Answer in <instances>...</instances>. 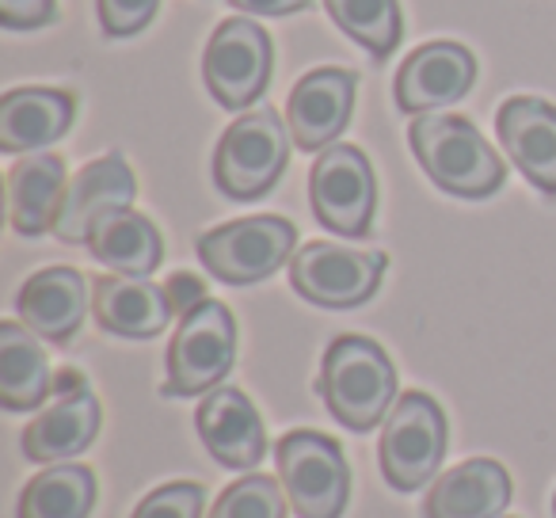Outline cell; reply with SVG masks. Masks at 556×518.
<instances>
[{
	"label": "cell",
	"instance_id": "cell-1",
	"mask_svg": "<svg viewBox=\"0 0 556 518\" xmlns=\"http://www.w3.org/2000/svg\"><path fill=\"white\" fill-rule=\"evenodd\" d=\"M412 153L439 191L457 199H488L503 187L507 168L484 134L462 115H416L408 126Z\"/></svg>",
	"mask_w": 556,
	"mask_h": 518
},
{
	"label": "cell",
	"instance_id": "cell-2",
	"mask_svg": "<svg viewBox=\"0 0 556 518\" xmlns=\"http://www.w3.org/2000/svg\"><path fill=\"white\" fill-rule=\"evenodd\" d=\"M320 396L348 431H374L396 404V366L366 336H336L320 363Z\"/></svg>",
	"mask_w": 556,
	"mask_h": 518
},
{
	"label": "cell",
	"instance_id": "cell-3",
	"mask_svg": "<svg viewBox=\"0 0 556 518\" xmlns=\"http://www.w3.org/2000/svg\"><path fill=\"white\" fill-rule=\"evenodd\" d=\"M290 126L275 108L244 111L214 149V184L225 199H263L282 179L290 161Z\"/></svg>",
	"mask_w": 556,
	"mask_h": 518
},
{
	"label": "cell",
	"instance_id": "cell-4",
	"mask_svg": "<svg viewBox=\"0 0 556 518\" xmlns=\"http://www.w3.org/2000/svg\"><path fill=\"white\" fill-rule=\"evenodd\" d=\"M298 252L294 222L275 214L240 217L199 237V260L214 279L229 287H252L287 267Z\"/></svg>",
	"mask_w": 556,
	"mask_h": 518
},
{
	"label": "cell",
	"instance_id": "cell-5",
	"mask_svg": "<svg viewBox=\"0 0 556 518\" xmlns=\"http://www.w3.org/2000/svg\"><path fill=\"white\" fill-rule=\"evenodd\" d=\"M378 457L389 488L396 492H416L439 477V465L446 457V416L439 401L419 389L396 396L393 412L381 424Z\"/></svg>",
	"mask_w": 556,
	"mask_h": 518
},
{
	"label": "cell",
	"instance_id": "cell-6",
	"mask_svg": "<svg viewBox=\"0 0 556 518\" xmlns=\"http://www.w3.org/2000/svg\"><path fill=\"white\" fill-rule=\"evenodd\" d=\"M275 465L298 518H340L348 510L351 472L340 442L320 431H290L275 446Z\"/></svg>",
	"mask_w": 556,
	"mask_h": 518
},
{
	"label": "cell",
	"instance_id": "cell-7",
	"mask_svg": "<svg viewBox=\"0 0 556 518\" xmlns=\"http://www.w3.org/2000/svg\"><path fill=\"white\" fill-rule=\"evenodd\" d=\"M237 358V320L229 305L206 302L179 317V328L168 348V378L164 396H199L225 381Z\"/></svg>",
	"mask_w": 556,
	"mask_h": 518
},
{
	"label": "cell",
	"instance_id": "cell-8",
	"mask_svg": "<svg viewBox=\"0 0 556 518\" xmlns=\"http://www.w3.org/2000/svg\"><path fill=\"white\" fill-rule=\"evenodd\" d=\"M386 267V252L309 240L290 260V287L320 309H355L378 294Z\"/></svg>",
	"mask_w": 556,
	"mask_h": 518
},
{
	"label": "cell",
	"instance_id": "cell-9",
	"mask_svg": "<svg viewBox=\"0 0 556 518\" xmlns=\"http://www.w3.org/2000/svg\"><path fill=\"white\" fill-rule=\"evenodd\" d=\"M275 47L260 24L237 16L217 24L202 54V77L206 88L225 111H244L267 92Z\"/></svg>",
	"mask_w": 556,
	"mask_h": 518
},
{
	"label": "cell",
	"instance_id": "cell-10",
	"mask_svg": "<svg viewBox=\"0 0 556 518\" xmlns=\"http://www.w3.org/2000/svg\"><path fill=\"white\" fill-rule=\"evenodd\" d=\"M309 202L317 222L336 237H366L374 225V206H378V187H374V168L355 146H328L317 156L309 172Z\"/></svg>",
	"mask_w": 556,
	"mask_h": 518
},
{
	"label": "cell",
	"instance_id": "cell-11",
	"mask_svg": "<svg viewBox=\"0 0 556 518\" xmlns=\"http://www.w3.org/2000/svg\"><path fill=\"white\" fill-rule=\"evenodd\" d=\"M477 80V58L457 42H427L416 54L404 58L393 80L396 111L404 115H431L439 108H450L462 96H469Z\"/></svg>",
	"mask_w": 556,
	"mask_h": 518
},
{
	"label": "cell",
	"instance_id": "cell-12",
	"mask_svg": "<svg viewBox=\"0 0 556 518\" xmlns=\"http://www.w3.org/2000/svg\"><path fill=\"white\" fill-rule=\"evenodd\" d=\"M355 88L358 77L351 70L325 65V70L305 73L287 103V126L294 146L305 153H325L328 146H336L355 111Z\"/></svg>",
	"mask_w": 556,
	"mask_h": 518
},
{
	"label": "cell",
	"instance_id": "cell-13",
	"mask_svg": "<svg viewBox=\"0 0 556 518\" xmlns=\"http://www.w3.org/2000/svg\"><path fill=\"white\" fill-rule=\"evenodd\" d=\"M194 424H199V439L210 450L217 465L225 469H255L267 454V434H263V419L255 412V404L248 401L240 389L217 386L202 396L199 412H194Z\"/></svg>",
	"mask_w": 556,
	"mask_h": 518
},
{
	"label": "cell",
	"instance_id": "cell-14",
	"mask_svg": "<svg viewBox=\"0 0 556 518\" xmlns=\"http://www.w3.org/2000/svg\"><path fill=\"white\" fill-rule=\"evenodd\" d=\"M495 130L515 168L541 194H556V108L538 96H515L495 115Z\"/></svg>",
	"mask_w": 556,
	"mask_h": 518
},
{
	"label": "cell",
	"instance_id": "cell-15",
	"mask_svg": "<svg viewBox=\"0 0 556 518\" xmlns=\"http://www.w3.org/2000/svg\"><path fill=\"white\" fill-rule=\"evenodd\" d=\"M134 194H138V184H134V172L123 161V153H108L100 161L85 164L70 179L62 214L54 222V237L65 240V244H88L96 217L115 206H130Z\"/></svg>",
	"mask_w": 556,
	"mask_h": 518
},
{
	"label": "cell",
	"instance_id": "cell-16",
	"mask_svg": "<svg viewBox=\"0 0 556 518\" xmlns=\"http://www.w3.org/2000/svg\"><path fill=\"white\" fill-rule=\"evenodd\" d=\"M20 325L47 343H70L88 313V282L77 267H42L20 287Z\"/></svg>",
	"mask_w": 556,
	"mask_h": 518
},
{
	"label": "cell",
	"instance_id": "cell-17",
	"mask_svg": "<svg viewBox=\"0 0 556 518\" xmlns=\"http://www.w3.org/2000/svg\"><path fill=\"white\" fill-rule=\"evenodd\" d=\"M510 503V477L492 457H472L431 480L424 518H500Z\"/></svg>",
	"mask_w": 556,
	"mask_h": 518
},
{
	"label": "cell",
	"instance_id": "cell-18",
	"mask_svg": "<svg viewBox=\"0 0 556 518\" xmlns=\"http://www.w3.org/2000/svg\"><path fill=\"white\" fill-rule=\"evenodd\" d=\"M172 302L164 287L141 275H108L92 287V317L103 332L123 340H153L168 328Z\"/></svg>",
	"mask_w": 556,
	"mask_h": 518
},
{
	"label": "cell",
	"instance_id": "cell-19",
	"mask_svg": "<svg viewBox=\"0 0 556 518\" xmlns=\"http://www.w3.org/2000/svg\"><path fill=\"white\" fill-rule=\"evenodd\" d=\"M100 434V401L92 389H77V393L58 396L50 408L27 424L24 431V454L27 462L39 465H62L70 457L85 454Z\"/></svg>",
	"mask_w": 556,
	"mask_h": 518
},
{
	"label": "cell",
	"instance_id": "cell-20",
	"mask_svg": "<svg viewBox=\"0 0 556 518\" xmlns=\"http://www.w3.org/2000/svg\"><path fill=\"white\" fill-rule=\"evenodd\" d=\"M77 118L73 92L58 88H16L0 100V149L4 153H31L47 149L70 134Z\"/></svg>",
	"mask_w": 556,
	"mask_h": 518
},
{
	"label": "cell",
	"instance_id": "cell-21",
	"mask_svg": "<svg viewBox=\"0 0 556 518\" xmlns=\"http://www.w3.org/2000/svg\"><path fill=\"white\" fill-rule=\"evenodd\" d=\"M65 191V161L54 153H35L20 161L9 172V217L20 237H42L54 232V222L62 214Z\"/></svg>",
	"mask_w": 556,
	"mask_h": 518
},
{
	"label": "cell",
	"instance_id": "cell-22",
	"mask_svg": "<svg viewBox=\"0 0 556 518\" xmlns=\"http://www.w3.org/2000/svg\"><path fill=\"white\" fill-rule=\"evenodd\" d=\"M88 252L115 275H141L146 279L161 267L164 240L146 214L130 206H115L96 217L92 232H88Z\"/></svg>",
	"mask_w": 556,
	"mask_h": 518
},
{
	"label": "cell",
	"instance_id": "cell-23",
	"mask_svg": "<svg viewBox=\"0 0 556 518\" xmlns=\"http://www.w3.org/2000/svg\"><path fill=\"white\" fill-rule=\"evenodd\" d=\"M50 393V363L31 328L4 320L0 325V408L31 412Z\"/></svg>",
	"mask_w": 556,
	"mask_h": 518
},
{
	"label": "cell",
	"instance_id": "cell-24",
	"mask_svg": "<svg viewBox=\"0 0 556 518\" xmlns=\"http://www.w3.org/2000/svg\"><path fill=\"white\" fill-rule=\"evenodd\" d=\"M96 507V477L85 465L62 462L31 477L20 495V518H88Z\"/></svg>",
	"mask_w": 556,
	"mask_h": 518
},
{
	"label": "cell",
	"instance_id": "cell-25",
	"mask_svg": "<svg viewBox=\"0 0 556 518\" xmlns=\"http://www.w3.org/2000/svg\"><path fill=\"white\" fill-rule=\"evenodd\" d=\"M328 16L351 42L366 50L374 62H386L404 39V20L396 0H325Z\"/></svg>",
	"mask_w": 556,
	"mask_h": 518
},
{
	"label": "cell",
	"instance_id": "cell-26",
	"mask_svg": "<svg viewBox=\"0 0 556 518\" xmlns=\"http://www.w3.org/2000/svg\"><path fill=\"white\" fill-rule=\"evenodd\" d=\"M210 518H287V500H282V480L252 472L244 480H232L217 495Z\"/></svg>",
	"mask_w": 556,
	"mask_h": 518
},
{
	"label": "cell",
	"instance_id": "cell-27",
	"mask_svg": "<svg viewBox=\"0 0 556 518\" xmlns=\"http://www.w3.org/2000/svg\"><path fill=\"white\" fill-rule=\"evenodd\" d=\"M202 507H206V492H202V484H191V480H172V484L149 492L146 500L138 503L134 518H202Z\"/></svg>",
	"mask_w": 556,
	"mask_h": 518
},
{
	"label": "cell",
	"instance_id": "cell-28",
	"mask_svg": "<svg viewBox=\"0 0 556 518\" xmlns=\"http://www.w3.org/2000/svg\"><path fill=\"white\" fill-rule=\"evenodd\" d=\"M161 0H96V16H100L103 35L111 39H130L153 24Z\"/></svg>",
	"mask_w": 556,
	"mask_h": 518
},
{
	"label": "cell",
	"instance_id": "cell-29",
	"mask_svg": "<svg viewBox=\"0 0 556 518\" xmlns=\"http://www.w3.org/2000/svg\"><path fill=\"white\" fill-rule=\"evenodd\" d=\"M58 20V0H0L4 31H39Z\"/></svg>",
	"mask_w": 556,
	"mask_h": 518
},
{
	"label": "cell",
	"instance_id": "cell-30",
	"mask_svg": "<svg viewBox=\"0 0 556 518\" xmlns=\"http://www.w3.org/2000/svg\"><path fill=\"white\" fill-rule=\"evenodd\" d=\"M164 294H168L172 309H176L179 317H187V313L199 309V305L206 302V287H202V279H194V275H187V271L172 275V279L164 282Z\"/></svg>",
	"mask_w": 556,
	"mask_h": 518
},
{
	"label": "cell",
	"instance_id": "cell-31",
	"mask_svg": "<svg viewBox=\"0 0 556 518\" xmlns=\"http://www.w3.org/2000/svg\"><path fill=\"white\" fill-rule=\"evenodd\" d=\"M229 4L244 16H294V12L309 9L313 0H229Z\"/></svg>",
	"mask_w": 556,
	"mask_h": 518
},
{
	"label": "cell",
	"instance_id": "cell-32",
	"mask_svg": "<svg viewBox=\"0 0 556 518\" xmlns=\"http://www.w3.org/2000/svg\"><path fill=\"white\" fill-rule=\"evenodd\" d=\"M77 389H88V386H85V378H80L77 370H62V374L54 378V393H58V396L77 393Z\"/></svg>",
	"mask_w": 556,
	"mask_h": 518
},
{
	"label": "cell",
	"instance_id": "cell-33",
	"mask_svg": "<svg viewBox=\"0 0 556 518\" xmlns=\"http://www.w3.org/2000/svg\"><path fill=\"white\" fill-rule=\"evenodd\" d=\"M553 515H556V495H553Z\"/></svg>",
	"mask_w": 556,
	"mask_h": 518
}]
</instances>
